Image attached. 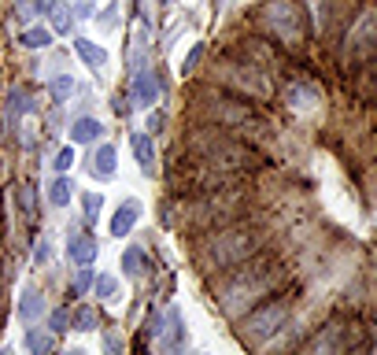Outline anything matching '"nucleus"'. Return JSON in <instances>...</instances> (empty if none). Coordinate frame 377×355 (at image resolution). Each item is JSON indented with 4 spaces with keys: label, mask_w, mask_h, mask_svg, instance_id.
<instances>
[{
    "label": "nucleus",
    "mask_w": 377,
    "mask_h": 355,
    "mask_svg": "<svg viewBox=\"0 0 377 355\" xmlns=\"http://www.w3.org/2000/svg\"><path fill=\"white\" fill-rule=\"evenodd\" d=\"M96 326H100V315H96L93 307H78V311H74V329L89 333V329H96Z\"/></svg>",
    "instance_id": "nucleus-24"
},
{
    "label": "nucleus",
    "mask_w": 377,
    "mask_h": 355,
    "mask_svg": "<svg viewBox=\"0 0 377 355\" xmlns=\"http://www.w3.org/2000/svg\"><path fill=\"white\" fill-rule=\"evenodd\" d=\"M362 93H377V60H374V67L362 74Z\"/></svg>",
    "instance_id": "nucleus-33"
},
{
    "label": "nucleus",
    "mask_w": 377,
    "mask_h": 355,
    "mask_svg": "<svg viewBox=\"0 0 377 355\" xmlns=\"http://www.w3.org/2000/svg\"><path fill=\"white\" fill-rule=\"evenodd\" d=\"M141 222V203L137 200H122L118 203V211H115V219H111V233L115 237H130V230Z\"/></svg>",
    "instance_id": "nucleus-11"
},
{
    "label": "nucleus",
    "mask_w": 377,
    "mask_h": 355,
    "mask_svg": "<svg viewBox=\"0 0 377 355\" xmlns=\"http://www.w3.org/2000/svg\"><path fill=\"white\" fill-rule=\"evenodd\" d=\"M200 56H203V45H192V48H189V56H185V63H181V74H192V71H196Z\"/></svg>",
    "instance_id": "nucleus-29"
},
{
    "label": "nucleus",
    "mask_w": 377,
    "mask_h": 355,
    "mask_svg": "<svg viewBox=\"0 0 377 355\" xmlns=\"http://www.w3.org/2000/svg\"><path fill=\"white\" fill-rule=\"evenodd\" d=\"M259 30L277 37V45L285 48H300L307 41V19L296 0H266L259 8Z\"/></svg>",
    "instance_id": "nucleus-3"
},
{
    "label": "nucleus",
    "mask_w": 377,
    "mask_h": 355,
    "mask_svg": "<svg viewBox=\"0 0 377 355\" xmlns=\"http://www.w3.org/2000/svg\"><path fill=\"white\" fill-rule=\"evenodd\" d=\"M41 311H45V296H41L34 285H26L23 300H19V318H23V322H37Z\"/></svg>",
    "instance_id": "nucleus-14"
},
{
    "label": "nucleus",
    "mask_w": 377,
    "mask_h": 355,
    "mask_svg": "<svg viewBox=\"0 0 377 355\" xmlns=\"http://www.w3.org/2000/svg\"><path fill=\"white\" fill-rule=\"evenodd\" d=\"M23 208H26V211H34V189H30V185L23 189Z\"/></svg>",
    "instance_id": "nucleus-36"
},
{
    "label": "nucleus",
    "mask_w": 377,
    "mask_h": 355,
    "mask_svg": "<svg viewBox=\"0 0 377 355\" xmlns=\"http://www.w3.org/2000/svg\"><path fill=\"white\" fill-rule=\"evenodd\" d=\"M196 111H200V118H208V122L233 126V130H244V126L255 122L248 100H241V96H226V93H211V89L196 100Z\"/></svg>",
    "instance_id": "nucleus-7"
},
{
    "label": "nucleus",
    "mask_w": 377,
    "mask_h": 355,
    "mask_svg": "<svg viewBox=\"0 0 377 355\" xmlns=\"http://www.w3.org/2000/svg\"><path fill=\"white\" fill-rule=\"evenodd\" d=\"M241 52H244L248 63H255V67H263V71L277 63V48L270 45V41H263V37H244L241 41Z\"/></svg>",
    "instance_id": "nucleus-10"
},
{
    "label": "nucleus",
    "mask_w": 377,
    "mask_h": 355,
    "mask_svg": "<svg viewBox=\"0 0 377 355\" xmlns=\"http://www.w3.org/2000/svg\"><path fill=\"white\" fill-rule=\"evenodd\" d=\"M163 126H167V115H163V111H152V115H148V134H163Z\"/></svg>",
    "instance_id": "nucleus-32"
},
{
    "label": "nucleus",
    "mask_w": 377,
    "mask_h": 355,
    "mask_svg": "<svg viewBox=\"0 0 377 355\" xmlns=\"http://www.w3.org/2000/svg\"><path fill=\"white\" fill-rule=\"evenodd\" d=\"M34 255H37V263H48V260H52V244H48V241H41Z\"/></svg>",
    "instance_id": "nucleus-35"
},
{
    "label": "nucleus",
    "mask_w": 377,
    "mask_h": 355,
    "mask_svg": "<svg viewBox=\"0 0 377 355\" xmlns=\"http://www.w3.org/2000/svg\"><path fill=\"white\" fill-rule=\"evenodd\" d=\"M67 255H71V263H74V266H93V260H96V241H93L89 233L71 237Z\"/></svg>",
    "instance_id": "nucleus-13"
},
{
    "label": "nucleus",
    "mask_w": 377,
    "mask_h": 355,
    "mask_svg": "<svg viewBox=\"0 0 377 355\" xmlns=\"http://www.w3.org/2000/svg\"><path fill=\"white\" fill-rule=\"evenodd\" d=\"M100 134H104L100 118H78V122L71 126V141L74 145H93V141H100Z\"/></svg>",
    "instance_id": "nucleus-15"
},
{
    "label": "nucleus",
    "mask_w": 377,
    "mask_h": 355,
    "mask_svg": "<svg viewBox=\"0 0 377 355\" xmlns=\"http://www.w3.org/2000/svg\"><path fill=\"white\" fill-rule=\"evenodd\" d=\"M23 45L26 48H48L52 45V26H26L23 30Z\"/></svg>",
    "instance_id": "nucleus-20"
},
{
    "label": "nucleus",
    "mask_w": 377,
    "mask_h": 355,
    "mask_svg": "<svg viewBox=\"0 0 377 355\" xmlns=\"http://www.w3.org/2000/svg\"><path fill=\"white\" fill-rule=\"evenodd\" d=\"M244 203H248V192L237 189V185L211 189L200 203H192V208H189V219L196 222V226H208V230H214V226H226V222H230L233 215L244 208Z\"/></svg>",
    "instance_id": "nucleus-6"
},
{
    "label": "nucleus",
    "mask_w": 377,
    "mask_h": 355,
    "mask_svg": "<svg viewBox=\"0 0 377 355\" xmlns=\"http://www.w3.org/2000/svg\"><path fill=\"white\" fill-rule=\"evenodd\" d=\"M71 311L67 307H59V311H52V329H56V333H67L71 329Z\"/></svg>",
    "instance_id": "nucleus-28"
},
{
    "label": "nucleus",
    "mask_w": 377,
    "mask_h": 355,
    "mask_svg": "<svg viewBox=\"0 0 377 355\" xmlns=\"http://www.w3.org/2000/svg\"><path fill=\"white\" fill-rule=\"evenodd\" d=\"M71 167H74V148H59V156H56V170H59V174H67Z\"/></svg>",
    "instance_id": "nucleus-31"
},
{
    "label": "nucleus",
    "mask_w": 377,
    "mask_h": 355,
    "mask_svg": "<svg viewBox=\"0 0 377 355\" xmlns=\"http://www.w3.org/2000/svg\"><path fill=\"white\" fill-rule=\"evenodd\" d=\"M74 52L82 56V63L89 71H104V63H107V52L104 48H96L93 41H74Z\"/></svg>",
    "instance_id": "nucleus-16"
},
{
    "label": "nucleus",
    "mask_w": 377,
    "mask_h": 355,
    "mask_svg": "<svg viewBox=\"0 0 377 355\" xmlns=\"http://www.w3.org/2000/svg\"><path fill=\"white\" fill-rule=\"evenodd\" d=\"M93 282V274H89V266H78V282H74V289H78V293H82V289L85 285H89Z\"/></svg>",
    "instance_id": "nucleus-34"
},
{
    "label": "nucleus",
    "mask_w": 377,
    "mask_h": 355,
    "mask_svg": "<svg viewBox=\"0 0 377 355\" xmlns=\"http://www.w3.org/2000/svg\"><path fill=\"white\" fill-rule=\"evenodd\" d=\"M156 96H159L156 74H137V78L130 82V104H134V107H148Z\"/></svg>",
    "instance_id": "nucleus-12"
},
{
    "label": "nucleus",
    "mask_w": 377,
    "mask_h": 355,
    "mask_svg": "<svg viewBox=\"0 0 377 355\" xmlns=\"http://www.w3.org/2000/svg\"><path fill=\"white\" fill-rule=\"evenodd\" d=\"M130 148H134L137 163H141L145 170H152V163H156V152H152V137H148V134H130Z\"/></svg>",
    "instance_id": "nucleus-17"
},
{
    "label": "nucleus",
    "mask_w": 377,
    "mask_h": 355,
    "mask_svg": "<svg viewBox=\"0 0 377 355\" xmlns=\"http://www.w3.org/2000/svg\"><path fill=\"white\" fill-rule=\"evenodd\" d=\"M52 34H71L74 30V15H71V8L63 4V0H56V4H52Z\"/></svg>",
    "instance_id": "nucleus-19"
},
{
    "label": "nucleus",
    "mask_w": 377,
    "mask_h": 355,
    "mask_svg": "<svg viewBox=\"0 0 377 355\" xmlns=\"http://www.w3.org/2000/svg\"><path fill=\"white\" fill-rule=\"evenodd\" d=\"M377 56V8H366V12L351 23L348 37H344V60L359 63Z\"/></svg>",
    "instance_id": "nucleus-8"
},
{
    "label": "nucleus",
    "mask_w": 377,
    "mask_h": 355,
    "mask_svg": "<svg viewBox=\"0 0 377 355\" xmlns=\"http://www.w3.org/2000/svg\"><path fill=\"white\" fill-rule=\"evenodd\" d=\"M288 315H293V300L288 296H277V300H266L255 311H244L241 318V340L248 344H266L277 329L288 326Z\"/></svg>",
    "instance_id": "nucleus-4"
},
{
    "label": "nucleus",
    "mask_w": 377,
    "mask_h": 355,
    "mask_svg": "<svg viewBox=\"0 0 377 355\" xmlns=\"http://www.w3.org/2000/svg\"><path fill=\"white\" fill-rule=\"evenodd\" d=\"M26 104H30V100H26V93H23V89H12V96H8V122H12V126L19 122V118H23Z\"/></svg>",
    "instance_id": "nucleus-23"
},
{
    "label": "nucleus",
    "mask_w": 377,
    "mask_h": 355,
    "mask_svg": "<svg viewBox=\"0 0 377 355\" xmlns=\"http://www.w3.org/2000/svg\"><path fill=\"white\" fill-rule=\"evenodd\" d=\"M115 167H118L115 148H111V145H100V148L93 152V170H96L100 178H111V174H115Z\"/></svg>",
    "instance_id": "nucleus-18"
},
{
    "label": "nucleus",
    "mask_w": 377,
    "mask_h": 355,
    "mask_svg": "<svg viewBox=\"0 0 377 355\" xmlns=\"http://www.w3.org/2000/svg\"><path fill=\"white\" fill-rule=\"evenodd\" d=\"M82 203H85V219H89V222H93L96 215H100V208H104V200L96 197V192H89V197H85Z\"/></svg>",
    "instance_id": "nucleus-30"
},
{
    "label": "nucleus",
    "mask_w": 377,
    "mask_h": 355,
    "mask_svg": "<svg viewBox=\"0 0 377 355\" xmlns=\"http://www.w3.org/2000/svg\"><path fill=\"white\" fill-rule=\"evenodd\" d=\"M96 296H100V300H115V296H118V282H115L111 274H100V277H96Z\"/></svg>",
    "instance_id": "nucleus-26"
},
{
    "label": "nucleus",
    "mask_w": 377,
    "mask_h": 355,
    "mask_svg": "<svg viewBox=\"0 0 377 355\" xmlns=\"http://www.w3.org/2000/svg\"><path fill=\"white\" fill-rule=\"evenodd\" d=\"M26 348L30 352H52V337L48 333H41V329H30L26 333Z\"/></svg>",
    "instance_id": "nucleus-25"
},
{
    "label": "nucleus",
    "mask_w": 377,
    "mask_h": 355,
    "mask_svg": "<svg viewBox=\"0 0 377 355\" xmlns=\"http://www.w3.org/2000/svg\"><path fill=\"white\" fill-rule=\"evenodd\" d=\"M74 89H78V85H74V78H56V82H52V96H56L59 104H63V100H71Z\"/></svg>",
    "instance_id": "nucleus-27"
},
{
    "label": "nucleus",
    "mask_w": 377,
    "mask_h": 355,
    "mask_svg": "<svg viewBox=\"0 0 377 355\" xmlns=\"http://www.w3.org/2000/svg\"><path fill=\"white\" fill-rule=\"evenodd\" d=\"M362 337L359 322H329L318 337L307 340V352H340V348H355Z\"/></svg>",
    "instance_id": "nucleus-9"
},
{
    "label": "nucleus",
    "mask_w": 377,
    "mask_h": 355,
    "mask_svg": "<svg viewBox=\"0 0 377 355\" xmlns=\"http://www.w3.org/2000/svg\"><path fill=\"white\" fill-rule=\"evenodd\" d=\"M214 78H219L226 89H233L237 96H252V100H270L274 96L270 74H266L263 67H255V63H248V60L222 63V67L214 71Z\"/></svg>",
    "instance_id": "nucleus-5"
},
{
    "label": "nucleus",
    "mask_w": 377,
    "mask_h": 355,
    "mask_svg": "<svg viewBox=\"0 0 377 355\" xmlns=\"http://www.w3.org/2000/svg\"><path fill=\"white\" fill-rule=\"evenodd\" d=\"M285 282V266L274 260H248V266H241L237 274H230V282L222 285L219 293V307L222 315L241 318L252 304H259L263 296H270L277 285Z\"/></svg>",
    "instance_id": "nucleus-1"
},
{
    "label": "nucleus",
    "mask_w": 377,
    "mask_h": 355,
    "mask_svg": "<svg viewBox=\"0 0 377 355\" xmlns=\"http://www.w3.org/2000/svg\"><path fill=\"white\" fill-rule=\"evenodd\" d=\"M263 233L255 226H226V230H211L208 241L200 244V266L203 271H233V266L248 263L259 255Z\"/></svg>",
    "instance_id": "nucleus-2"
},
{
    "label": "nucleus",
    "mask_w": 377,
    "mask_h": 355,
    "mask_svg": "<svg viewBox=\"0 0 377 355\" xmlns=\"http://www.w3.org/2000/svg\"><path fill=\"white\" fill-rule=\"evenodd\" d=\"M122 271L130 277H141L145 274V252L137 248V244H130V248L122 252Z\"/></svg>",
    "instance_id": "nucleus-21"
},
{
    "label": "nucleus",
    "mask_w": 377,
    "mask_h": 355,
    "mask_svg": "<svg viewBox=\"0 0 377 355\" xmlns=\"http://www.w3.org/2000/svg\"><path fill=\"white\" fill-rule=\"evenodd\" d=\"M71 192H74V185H71V178H56V181H52V189H48V200L52 203H56V208H67V203H71Z\"/></svg>",
    "instance_id": "nucleus-22"
}]
</instances>
